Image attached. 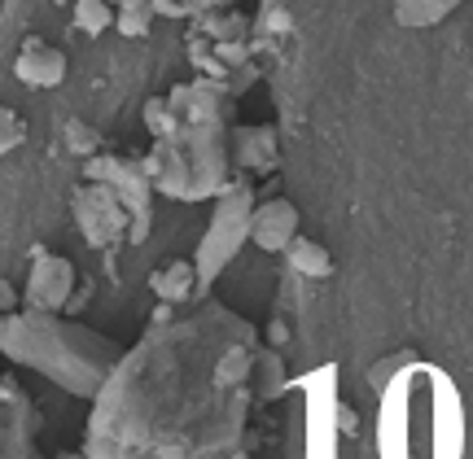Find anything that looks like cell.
I'll use <instances>...</instances> for the list:
<instances>
[{
    "instance_id": "6da1fadb",
    "label": "cell",
    "mask_w": 473,
    "mask_h": 459,
    "mask_svg": "<svg viewBox=\"0 0 473 459\" xmlns=\"http://www.w3.org/2000/svg\"><path fill=\"white\" fill-rule=\"evenodd\" d=\"M245 219H250V189L233 184L228 197H224V206H219V215H215V224H210V232H206V241H202V254H198V285L210 280V276L241 250V241H245Z\"/></svg>"
},
{
    "instance_id": "7a4b0ae2",
    "label": "cell",
    "mask_w": 473,
    "mask_h": 459,
    "mask_svg": "<svg viewBox=\"0 0 473 459\" xmlns=\"http://www.w3.org/2000/svg\"><path fill=\"white\" fill-rule=\"evenodd\" d=\"M245 236H250L263 254H281V250L299 236V210H294V201H285V197H268L263 206H250Z\"/></svg>"
},
{
    "instance_id": "3957f363",
    "label": "cell",
    "mask_w": 473,
    "mask_h": 459,
    "mask_svg": "<svg viewBox=\"0 0 473 459\" xmlns=\"http://www.w3.org/2000/svg\"><path fill=\"white\" fill-rule=\"evenodd\" d=\"M13 75L27 84V88H58L67 79V53L44 44V40H27L22 53L13 57Z\"/></svg>"
},
{
    "instance_id": "277c9868",
    "label": "cell",
    "mask_w": 473,
    "mask_h": 459,
    "mask_svg": "<svg viewBox=\"0 0 473 459\" xmlns=\"http://www.w3.org/2000/svg\"><path fill=\"white\" fill-rule=\"evenodd\" d=\"M70 285H75V271H70L67 259H40L31 271V285H27V297L35 306L53 311V306H62L70 297Z\"/></svg>"
},
{
    "instance_id": "5b68a950",
    "label": "cell",
    "mask_w": 473,
    "mask_h": 459,
    "mask_svg": "<svg viewBox=\"0 0 473 459\" xmlns=\"http://www.w3.org/2000/svg\"><path fill=\"white\" fill-rule=\"evenodd\" d=\"M281 254H285V262H290L299 276H307V280H325V276H334V254H329L320 241H311V236H294Z\"/></svg>"
},
{
    "instance_id": "8992f818",
    "label": "cell",
    "mask_w": 473,
    "mask_h": 459,
    "mask_svg": "<svg viewBox=\"0 0 473 459\" xmlns=\"http://www.w3.org/2000/svg\"><path fill=\"white\" fill-rule=\"evenodd\" d=\"M149 289L163 297V302H184V297L198 289V267L184 259H171L163 262L154 276H149Z\"/></svg>"
},
{
    "instance_id": "52a82bcc",
    "label": "cell",
    "mask_w": 473,
    "mask_h": 459,
    "mask_svg": "<svg viewBox=\"0 0 473 459\" xmlns=\"http://www.w3.org/2000/svg\"><path fill=\"white\" fill-rule=\"evenodd\" d=\"M233 140L241 145V158H236V163H245V166L272 163V149H276V140H272L268 128H236Z\"/></svg>"
},
{
    "instance_id": "ba28073f",
    "label": "cell",
    "mask_w": 473,
    "mask_h": 459,
    "mask_svg": "<svg viewBox=\"0 0 473 459\" xmlns=\"http://www.w3.org/2000/svg\"><path fill=\"white\" fill-rule=\"evenodd\" d=\"M149 22H154V0H123V9L114 13V27L123 35H149Z\"/></svg>"
},
{
    "instance_id": "9c48e42d",
    "label": "cell",
    "mask_w": 473,
    "mask_h": 459,
    "mask_svg": "<svg viewBox=\"0 0 473 459\" xmlns=\"http://www.w3.org/2000/svg\"><path fill=\"white\" fill-rule=\"evenodd\" d=\"M75 27L84 35H102L105 27H114V9L105 0H75Z\"/></svg>"
},
{
    "instance_id": "30bf717a",
    "label": "cell",
    "mask_w": 473,
    "mask_h": 459,
    "mask_svg": "<svg viewBox=\"0 0 473 459\" xmlns=\"http://www.w3.org/2000/svg\"><path fill=\"white\" fill-rule=\"evenodd\" d=\"M22 140H27V119H22V114H13L9 105H0V158H4V154H13Z\"/></svg>"
},
{
    "instance_id": "8fae6325",
    "label": "cell",
    "mask_w": 473,
    "mask_h": 459,
    "mask_svg": "<svg viewBox=\"0 0 473 459\" xmlns=\"http://www.w3.org/2000/svg\"><path fill=\"white\" fill-rule=\"evenodd\" d=\"M145 114H149V131H154V136H171L175 123H171V110L163 105V101H149V105H145Z\"/></svg>"
},
{
    "instance_id": "7c38bea8",
    "label": "cell",
    "mask_w": 473,
    "mask_h": 459,
    "mask_svg": "<svg viewBox=\"0 0 473 459\" xmlns=\"http://www.w3.org/2000/svg\"><path fill=\"white\" fill-rule=\"evenodd\" d=\"M13 302H18V297H13V285H9V280H0V311H9Z\"/></svg>"
}]
</instances>
